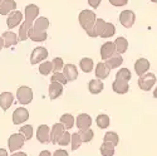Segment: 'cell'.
<instances>
[{"mask_svg":"<svg viewBox=\"0 0 157 156\" xmlns=\"http://www.w3.org/2000/svg\"><path fill=\"white\" fill-rule=\"evenodd\" d=\"M60 123L64 126V128L68 130L69 128H72L73 126H74V123H75V119L71 115V113H64V115H62V117H60Z\"/></svg>","mask_w":157,"mask_h":156,"instance_id":"obj_26","label":"cell"},{"mask_svg":"<svg viewBox=\"0 0 157 156\" xmlns=\"http://www.w3.org/2000/svg\"><path fill=\"white\" fill-rule=\"evenodd\" d=\"M52 71H53V63L52 62H43L40 66H39V73L43 76H48Z\"/></svg>","mask_w":157,"mask_h":156,"instance_id":"obj_34","label":"cell"},{"mask_svg":"<svg viewBox=\"0 0 157 156\" xmlns=\"http://www.w3.org/2000/svg\"><path fill=\"white\" fill-rule=\"evenodd\" d=\"M109 72L111 69L106 66V63L104 62H101L97 64V68H96V78L97 80H104V78H107L109 76Z\"/></svg>","mask_w":157,"mask_h":156,"instance_id":"obj_20","label":"cell"},{"mask_svg":"<svg viewBox=\"0 0 157 156\" xmlns=\"http://www.w3.org/2000/svg\"><path fill=\"white\" fill-rule=\"evenodd\" d=\"M50 81L52 82H57V83H60L62 86H64V84H67V80H65V77H64V74L63 73H54L53 76H52V78H50Z\"/></svg>","mask_w":157,"mask_h":156,"instance_id":"obj_40","label":"cell"},{"mask_svg":"<svg viewBox=\"0 0 157 156\" xmlns=\"http://www.w3.org/2000/svg\"><path fill=\"white\" fill-rule=\"evenodd\" d=\"M103 88H104V84H103V82L101 80H92V81H89L88 89H89V92L92 95L101 93L103 91Z\"/></svg>","mask_w":157,"mask_h":156,"instance_id":"obj_24","label":"cell"},{"mask_svg":"<svg viewBox=\"0 0 157 156\" xmlns=\"http://www.w3.org/2000/svg\"><path fill=\"white\" fill-rule=\"evenodd\" d=\"M38 14H39V8L35 4H29L25 6V20L28 24L33 25V23L38 19Z\"/></svg>","mask_w":157,"mask_h":156,"instance_id":"obj_8","label":"cell"},{"mask_svg":"<svg viewBox=\"0 0 157 156\" xmlns=\"http://www.w3.org/2000/svg\"><path fill=\"white\" fill-rule=\"evenodd\" d=\"M114 147L113 145L111 144H107V142H103L99 147V151H101V155L102 156H113L114 155Z\"/></svg>","mask_w":157,"mask_h":156,"instance_id":"obj_31","label":"cell"},{"mask_svg":"<svg viewBox=\"0 0 157 156\" xmlns=\"http://www.w3.org/2000/svg\"><path fill=\"white\" fill-rule=\"evenodd\" d=\"M19 134H21L24 136L25 140H30L33 137V126L32 125H24L19 128Z\"/></svg>","mask_w":157,"mask_h":156,"instance_id":"obj_33","label":"cell"},{"mask_svg":"<svg viewBox=\"0 0 157 156\" xmlns=\"http://www.w3.org/2000/svg\"><path fill=\"white\" fill-rule=\"evenodd\" d=\"M52 63H53V71H54V73H59V72L64 68V62H63V59L59 58V57L54 58Z\"/></svg>","mask_w":157,"mask_h":156,"instance_id":"obj_39","label":"cell"},{"mask_svg":"<svg viewBox=\"0 0 157 156\" xmlns=\"http://www.w3.org/2000/svg\"><path fill=\"white\" fill-rule=\"evenodd\" d=\"M104 63H106V66H107L109 69H113V68H117V67L121 66V64L123 63V58H122L121 54L116 53L113 57H111L109 59H107Z\"/></svg>","mask_w":157,"mask_h":156,"instance_id":"obj_25","label":"cell"},{"mask_svg":"<svg viewBox=\"0 0 157 156\" xmlns=\"http://www.w3.org/2000/svg\"><path fill=\"white\" fill-rule=\"evenodd\" d=\"M39 156H52V154H50V151H48V150H43L40 154H39Z\"/></svg>","mask_w":157,"mask_h":156,"instance_id":"obj_44","label":"cell"},{"mask_svg":"<svg viewBox=\"0 0 157 156\" xmlns=\"http://www.w3.org/2000/svg\"><path fill=\"white\" fill-rule=\"evenodd\" d=\"M113 43H114V47H116V52L118 54H122V53H124V52H127V49H128V42H127L126 38L118 37V38H116V41Z\"/></svg>","mask_w":157,"mask_h":156,"instance_id":"obj_23","label":"cell"},{"mask_svg":"<svg viewBox=\"0 0 157 156\" xmlns=\"http://www.w3.org/2000/svg\"><path fill=\"white\" fill-rule=\"evenodd\" d=\"M114 33H116L114 25H113L112 23H107V25H106V28H104V30H103L101 38H111V37L114 35Z\"/></svg>","mask_w":157,"mask_h":156,"instance_id":"obj_38","label":"cell"},{"mask_svg":"<svg viewBox=\"0 0 157 156\" xmlns=\"http://www.w3.org/2000/svg\"><path fill=\"white\" fill-rule=\"evenodd\" d=\"M71 140H72V135L65 130V131L63 132V135L60 136V138L58 140V142L57 144L59 145V146H68L69 144H71Z\"/></svg>","mask_w":157,"mask_h":156,"instance_id":"obj_35","label":"cell"},{"mask_svg":"<svg viewBox=\"0 0 157 156\" xmlns=\"http://www.w3.org/2000/svg\"><path fill=\"white\" fill-rule=\"evenodd\" d=\"M108 2L113 6H124V5H127L128 0H108Z\"/></svg>","mask_w":157,"mask_h":156,"instance_id":"obj_41","label":"cell"},{"mask_svg":"<svg viewBox=\"0 0 157 156\" xmlns=\"http://www.w3.org/2000/svg\"><path fill=\"white\" fill-rule=\"evenodd\" d=\"M11 156H28V155L25 154V152H21V151H17V152L13 154Z\"/></svg>","mask_w":157,"mask_h":156,"instance_id":"obj_45","label":"cell"},{"mask_svg":"<svg viewBox=\"0 0 157 156\" xmlns=\"http://www.w3.org/2000/svg\"><path fill=\"white\" fill-rule=\"evenodd\" d=\"M17 98L20 105H29L33 99V91L28 86H21L17 91Z\"/></svg>","mask_w":157,"mask_h":156,"instance_id":"obj_2","label":"cell"},{"mask_svg":"<svg viewBox=\"0 0 157 156\" xmlns=\"http://www.w3.org/2000/svg\"><path fill=\"white\" fill-rule=\"evenodd\" d=\"M75 123H77V127L79 128V131L88 130V128H90V125H92V117L87 113H81L77 116Z\"/></svg>","mask_w":157,"mask_h":156,"instance_id":"obj_10","label":"cell"},{"mask_svg":"<svg viewBox=\"0 0 157 156\" xmlns=\"http://www.w3.org/2000/svg\"><path fill=\"white\" fill-rule=\"evenodd\" d=\"M116 53H117V52H116V47H114V43H112V42H107V43H104L101 47V57H102L103 60L109 59Z\"/></svg>","mask_w":157,"mask_h":156,"instance_id":"obj_11","label":"cell"},{"mask_svg":"<svg viewBox=\"0 0 157 156\" xmlns=\"http://www.w3.org/2000/svg\"><path fill=\"white\" fill-rule=\"evenodd\" d=\"M79 67L84 73H90L93 69V60L90 58H82L79 62Z\"/></svg>","mask_w":157,"mask_h":156,"instance_id":"obj_30","label":"cell"},{"mask_svg":"<svg viewBox=\"0 0 157 156\" xmlns=\"http://www.w3.org/2000/svg\"><path fill=\"white\" fill-rule=\"evenodd\" d=\"M15 9H17L15 0H3L0 3V15L10 14V13L15 11Z\"/></svg>","mask_w":157,"mask_h":156,"instance_id":"obj_16","label":"cell"},{"mask_svg":"<svg viewBox=\"0 0 157 156\" xmlns=\"http://www.w3.org/2000/svg\"><path fill=\"white\" fill-rule=\"evenodd\" d=\"M47 57H48V50H47V48H44V47H38V48H35V49L32 52V54H30V63H32V64L40 63V62H43Z\"/></svg>","mask_w":157,"mask_h":156,"instance_id":"obj_6","label":"cell"},{"mask_svg":"<svg viewBox=\"0 0 157 156\" xmlns=\"http://www.w3.org/2000/svg\"><path fill=\"white\" fill-rule=\"evenodd\" d=\"M63 93V86L57 82H52L49 84V98L50 99H57Z\"/></svg>","mask_w":157,"mask_h":156,"instance_id":"obj_21","label":"cell"},{"mask_svg":"<svg viewBox=\"0 0 157 156\" xmlns=\"http://www.w3.org/2000/svg\"><path fill=\"white\" fill-rule=\"evenodd\" d=\"M28 119H29V112L24 107H19L13 112V123L14 125H21Z\"/></svg>","mask_w":157,"mask_h":156,"instance_id":"obj_7","label":"cell"},{"mask_svg":"<svg viewBox=\"0 0 157 156\" xmlns=\"http://www.w3.org/2000/svg\"><path fill=\"white\" fill-rule=\"evenodd\" d=\"M148 69H150V62L146 58H138L135 62V72L137 73L138 77L146 74Z\"/></svg>","mask_w":157,"mask_h":156,"instance_id":"obj_13","label":"cell"},{"mask_svg":"<svg viewBox=\"0 0 157 156\" xmlns=\"http://www.w3.org/2000/svg\"><path fill=\"white\" fill-rule=\"evenodd\" d=\"M0 156H9L8 155V151L5 149H0Z\"/></svg>","mask_w":157,"mask_h":156,"instance_id":"obj_46","label":"cell"},{"mask_svg":"<svg viewBox=\"0 0 157 156\" xmlns=\"http://www.w3.org/2000/svg\"><path fill=\"white\" fill-rule=\"evenodd\" d=\"M2 38L4 41V47L5 48H10L13 45L18 44V42H19V37L14 32H4Z\"/></svg>","mask_w":157,"mask_h":156,"instance_id":"obj_18","label":"cell"},{"mask_svg":"<svg viewBox=\"0 0 157 156\" xmlns=\"http://www.w3.org/2000/svg\"><path fill=\"white\" fill-rule=\"evenodd\" d=\"M97 17H96V13L92 10H82L81 14H79V24L81 27L87 32V34L92 38V33H93V28H94V24H96Z\"/></svg>","mask_w":157,"mask_h":156,"instance_id":"obj_1","label":"cell"},{"mask_svg":"<svg viewBox=\"0 0 157 156\" xmlns=\"http://www.w3.org/2000/svg\"><path fill=\"white\" fill-rule=\"evenodd\" d=\"M78 134H79V136H81L82 142H86V144H87V142H90L93 140V137H94V132H93L92 128L83 130V131H79Z\"/></svg>","mask_w":157,"mask_h":156,"instance_id":"obj_32","label":"cell"},{"mask_svg":"<svg viewBox=\"0 0 157 156\" xmlns=\"http://www.w3.org/2000/svg\"><path fill=\"white\" fill-rule=\"evenodd\" d=\"M156 83V76L153 73H146L138 78V87L142 91H150Z\"/></svg>","mask_w":157,"mask_h":156,"instance_id":"obj_4","label":"cell"},{"mask_svg":"<svg viewBox=\"0 0 157 156\" xmlns=\"http://www.w3.org/2000/svg\"><path fill=\"white\" fill-rule=\"evenodd\" d=\"M136 15L132 10H123L120 14V23L122 24V27L124 28H132V25L135 24Z\"/></svg>","mask_w":157,"mask_h":156,"instance_id":"obj_5","label":"cell"},{"mask_svg":"<svg viewBox=\"0 0 157 156\" xmlns=\"http://www.w3.org/2000/svg\"><path fill=\"white\" fill-rule=\"evenodd\" d=\"M107 23L104 21L103 19H97L96 20V24H94V28H93V33H92V38H97V37H101L104 28H106Z\"/></svg>","mask_w":157,"mask_h":156,"instance_id":"obj_27","label":"cell"},{"mask_svg":"<svg viewBox=\"0 0 157 156\" xmlns=\"http://www.w3.org/2000/svg\"><path fill=\"white\" fill-rule=\"evenodd\" d=\"M64 131H65V128H64V126H63L60 122L54 123L53 127L50 128V142H52V144L57 145L58 140L60 138V136L63 135Z\"/></svg>","mask_w":157,"mask_h":156,"instance_id":"obj_12","label":"cell"},{"mask_svg":"<svg viewBox=\"0 0 157 156\" xmlns=\"http://www.w3.org/2000/svg\"><path fill=\"white\" fill-rule=\"evenodd\" d=\"M103 141L107 142V144L113 145V146H117L120 144V136L117 135L116 132H113V131H108V132H106V135H104Z\"/></svg>","mask_w":157,"mask_h":156,"instance_id":"obj_28","label":"cell"},{"mask_svg":"<svg viewBox=\"0 0 157 156\" xmlns=\"http://www.w3.org/2000/svg\"><path fill=\"white\" fill-rule=\"evenodd\" d=\"M48 27H49V20H48V18H45V17L38 18V19L34 21V24H33V29L40 32V33H47Z\"/></svg>","mask_w":157,"mask_h":156,"instance_id":"obj_22","label":"cell"},{"mask_svg":"<svg viewBox=\"0 0 157 156\" xmlns=\"http://www.w3.org/2000/svg\"><path fill=\"white\" fill-rule=\"evenodd\" d=\"M4 48V41H3V38L0 37V50H2Z\"/></svg>","mask_w":157,"mask_h":156,"instance_id":"obj_47","label":"cell"},{"mask_svg":"<svg viewBox=\"0 0 157 156\" xmlns=\"http://www.w3.org/2000/svg\"><path fill=\"white\" fill-rule=\"evenodd\" d=\"M151 2H152V3H157V0H151Z\"/></svg>","mask_w":157,"mask_h":156,"instance_id":"obj_49","label":"cell"},{"mask_svg":"<svg viewBox=\"0 0 157 156\" xmlns=\"http://www.w3.org/2000/svg\"><path fill=\"white\" fill-rule=\"evenodd\" d=\"M2 2H3V0H0V3H2Z\"/></svg>","mask_w":157,"mask_h":156,"instance_id":"obj_50","label":"cell"},{"mask_svg":"<svg viewBox=\"0 0 157 156\" xmlns=\"http://www.w3.org/2000/svg\"><path fill=\"white\" fill-rule=\"evenodd\" d=\"M96 123L99 128L104 130V128H107L109 126V116L108 115H104V113H101L97 116V119H96Z\"/></svg>","mask_w":157,"mask_h":156,"instance_id":"obj_29","label":"cell"},{"mask_svg":"<svg viewBox=\"0 0 157 156\" xmlns=\"http://www.w3.org/2000/svg\"><path fill=\"white\" fill-rule=\"evenodd\" d=\"M36 138L40 144L50 142V127L48 125H40L36 130Z\"/></svg>","mask_w":157,"mask_h":156,"instance_id":"obj_9","label":"cell"},{"mask_svg":"<svg viewBox=\"0 0 157 156\" xmlns=\"http://www.w3.org/2000/svg\"><path fill=\"white\" fill-rule=\"evenodd\" d=\"M116 78H118V80H123L126 82H129V80H131V71L128 68H121L118 72H117Z\"/></svg>","mask_w":157,"mask_h":156,"instance_id":"obj_36","label":"cell"},{"mask_svg":"<svg viewBox=\"0 0 157 156\" xmlns=\"http://www.w3.org/2000/svg\"><path fill=\"white\" fill-rule=\"evenodd\" d=\"M71 144H72V150H73V151H75V150H78V149L81 147V145H82V140H81V136H79V134H78V132L72 134Z\"/></svg>","mask_w":157,"mask_h":156,"instance_id":"obj_37","label":"cell"},{"mask_svg":"<svg viewBox=\"0 0 157 156\" xmlns=\"http://www.w3.org/2000/svg\"><path fill=\"white\" fill-rule=\"evenodd\" d=\"M53 156H69V154L67 152V150H64V149H58L54 151Z\"/></svg>","mask_w":157,"mask_h":156,"instance_id":"obj_42","label":"cell"},{"mask_svg":"<svg viewBox=\"0 0 157 156\" xmlns=\"http://www.w3.org/2000/svg\"><path fill=\"white\" fill-rule=\"evenodd\" d=\"M102 0H88V4L92 6V8H98L99 4H101Z\"/></svg>","mask_w":157,"mask_h":156,"instance_id":"obj_43","label":"cell"},{"mask_svg":"<svg viewBox=\"0 0 157 156\" xmlns=\"http://www.w3.org/2000/svg\"><path fill=\"white\" fill-rule=\"evenodd\" d=\"M63 74L65 77V80L68 82H72V81H75L78 78V71H77V67L74 64H65L64 68H63Z\"/></svg>","mask_w":157,"mask_h":156,"instance_id":"obj_17","label":"cell"},{"mask_svg":"<svg viewBox=\"0 0 157 156\" xmlns=\"http://www.w3.org/2000/svg\"><path fill=\"white\" fill-rule=\"evenodd\" d=\"M14 102V96L10 92H3L0 93V107L3 108V111H8L10 106Z\"/></svg>","mask_w":157,"mask_h":156,"instance_id":"obj_19","label":"cell"},{"mask_svg":"<svg viewBox=\"0 0 157 156\" xmlns=\"http://www.w3.org/2000/svg\"><path fill=\"white\" fill-rule=\"evenodd\" d=\"M24 142H25V138H24V136L21 134H13V135H10V137L8 140L9 151H11L13 154L17 152L18 150H20L24 146Z\"/></svg>","mask_w":157,"mask_h":156,"instance_id":"obj_3","label":"cell"},{"mask_svg":"<svg viewBox=\"0 0 157 156\" xmlns=\"http://www.w3.org/2000/svg\"><path fill=\"white\" fill-rule=\"evenodd\" d=\"M153 97L155 98H157V87L155 88V91H153Z\"/></svg>","mask_w":157,"mask_h":156,"instance_id":"obj_48","label":"cell"},{"mask_svg":"<svg viewBox=\"0 0 157 156\" xmlns=\"http://www.w3.org/2000/svg\"><path fill=\"white\" fill-rule=\"evenodd\" d=\"M23 20V13L19 10H15L9 14L8 19H6V24H8V28H15L17 25H19Z\"/></svg>","mask_w":157,"mask_h":156,"instance_id":"obj_14","label":"cell"},{"mask_svg":"<svg viewBox=\"0 0 157 156\" xmlns=\"http://www.w3.org/2000/svg\"><path fill=\"white\" fill-rule=\"evenodd\" d=\"M112 88L116 93L118 95H124L129 91V86H128V82L123 81V80H118V78H116L112 83Z\"/></svg>","mask_w":157,"mask_h":156,"instance_id":"obj_15","label":"cell"}]
</instances>
